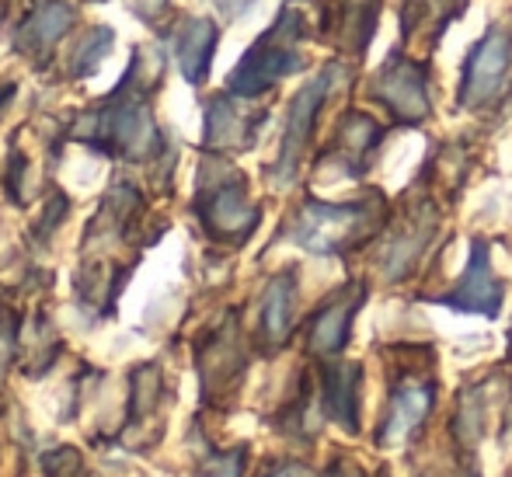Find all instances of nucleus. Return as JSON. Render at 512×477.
I'll return each instance as SVG.
<instances>
[{"instance_id":"nucleus-9","label":"nucleus","mask_w":512,"mask_h":477,"mask_svg":"<svg viewBox=\"0 0 512 477\" xmlns=\"http://www.w3.org/2000/svg\"><path fill=\"white\" fill-rule=\"evenodd\" d=\"M429 408H432V387H401L391 401V415H387L380 443L384 446L401 443L411 429H418L425 422Z\"/></svg>"},{"instance_id":"nucleus-1","label":"nucleus","mask_w":512,"mask_h":477,"mask_svg":"<svg viewBox=\"0 0 512 477\" xmlns=\"http://www.w3.org/2000/svg\"><path fill=\"white\" fill-rule=\"evenodd\" d=\"M509 56H512V42L502 28H488L485 39L474 46L471 60L464 67V101H485L499 91L502 77L509 70Z\"/></svg>"},{"instance_id":"nucleus-10","label":"nucleus","mask_w":512,"mask_h":477,"mask_svg":"<svg viewBox=\"0 0 512 477\" xmlns=\"http://www.w3.org/2000/svg\"><path fill=\"white\" fill-rule=\"evenodd\" d=\"M216 49V25L213 21H189L178 35V63H182V74L189 77L192 84H199L209 70V60H213Z\"/></svg>"},{"instance_id":"nucleus-14","label":"nucleus","mask_w":512,"mask_h":477,"mask_svg":"<svg viewBox=\"0 0 512 477\" xmlns=\"http://www.w3.org/2000/svg\"><path fill=\"white\" fill-rule=\"evenodd\" d=\"M108 42H112V32H108V28H91V32L84 35L81 49H77V56H74V74H88V70H95V63L105 60Z\"/></svg>"},{"instance_id":"nucleus-2","label":"nucleus","mask_w":512,"mask_h":477,"mask_svg":"<svg viewBox=\"0 0 512 477\" xmlns=\"http://www.w3.org/2000/svg\"><path fill=\"white\" fill-rule=\"evenodd\" d=\"M443 303L453 310H467V314H485V317L499 314L502 283L495 279L492 262H488V248L481 241L471 248V262H467V272H464V279H460V286L453 289L450 296H443Z\"/></svg>"},{"instance_id":"nucleus-11","label":"nucleus","mask_w":512,"mask_h":477,"mask_svg":"<svg viewBox=\"0 0 512 477\" xmlns=\"http://www.w3.org/2000/svg\"><path fill=\"white\" fill-rule=\"evenodd\" d=\"M209 220H213L216 234H248L255 227V209L244 202L241 185H223L209 202Z\"/></svg>"},{"instance_id":"nucleus-12","label":"nucleus","mask_w":512,"mask_h":477,"mask_svg":"<svg viewBox=\"0 0 512 477\" xmlns=\"http://www.w3.org/2000/svg\"><path fill=\"white\" fill-rule=\"evenodd\" d=\"M293 296H297V286H293V276H276L272 286L265 289V303H262V331L272 345H279L286 335H290V321H293Z\"/></svg>"},{"instance_id":"nucleus-7","label":"nucleus","mask_w":512,"mask_h":477,"mask_svg":"<svg viewBox=\"0 0 512 477\" xmlns=\"http://www.w3.org/2000/svg\"><path fill=\"white\" fill-rule=\"evenodd\" d=\"M359 303H363V293L335 296V300L314 317L310 349H314L317 356H335V352H342V345L349 342V324H352V314L359 310Z\"/></svg>"},{"instance_id":"nucleus-3","label":"nucleus","mask_w":512,"mask_h":477,"mask_svg":"<svg viewBox=\"0 0 512 477\" xmlns=\"http://www.w3.org/2000/svg\"><path fill=\"white\" fill-rule=\"evenodd\" d=\"M293 70H300V56L293 53L290 46H276L269 35V39L258 42L241 60V67L230 77V88H234L237 95H258V91L272 88L279 77L293 74Z\"/></svg>"},{"instance_id":"nucleus-5","label":"nucleus","mask_w":512,"mask_h":477,"mask_svg":"<svg viewBox=\"0 0 512 477\" xmlns=\"http://www.w3.org/2000/svg\"><path fill=\"white\" fill-rule=\"evenodd\" d=\"M324 91H328V77H317L310 81L297 98H293V108H290V119H286V140H283V154H279V168L283 171H293L297 168V157L304 150L307 136H310V126H314V115L324 101Z\"/></svg>"},{"instance_id":"nucleus-15","label":"nucleus","mask_w":512,"mask_h":477,"mask_svg":"<svg viewBox=\"0 0 512 477\" xmlns=\"http://www.w3.org/2000/svg\"><path fill=\"white\" fill-rule=\"evenodd\" d=\"M84 464H81V453L77 450H56L53 457H46V477H81Z\"/></svg>"},{"instance_id":"nucleus-4","label":"nucleus","mask_w":512,"mask_h":477,"mask_svg":"<svg viewBox=\"0 0 512 477\" xmlns=\"http://www.w3.org/2000/svg\"><path fill=\"white\" fill-rule=\"evenodd\" d=\"M363 206H307V213L297 223V241H304L314 251H335L349 234H356L363 220Z\"/></svg>"},{"instance_id":"nucleus-8","label":"nucleus","mask_w":512,"mask_h":477,"mask_svg":"<svg viewBox=\"0 0 512 477\" xmlns=\"http://www.w3.org/2000/svg\"><path fill=\"white\" fill-rule=\"evenodd\" d=\"M359 373L363 370L356 363L331 366L324 373V404H328L331 418L349 432L359 429Z\"/></svg>"},{"instance_id":"nucleus-6","label":"nucleus","mask_w":512,"mask_h":477,"mask_svg":"<svg viewBox=\"0 0 512 477\" xmlns=\"http://www.w3.org/2000/svg\"><path fill=\"white\" fill-rule=\"evenodd\" d=\"M377 95L398 112V119L418 122L429 112V95H425V81L415 67L398 63V74H380Z\"/></svg>"},{"instance_id":"nucleus-13","label":"nucleus","mask_w":512,"mask_h":477,"mask_svg":"<svg viewBox=\"0 0 512 477\" xmlns=\"http://www.w3.org/2000/svg\"><path fill=\"white\" fill-rule=\"evenodd\" d=\"M74 21V11L67 4H46L35 11V18L25 25V42L35 49H49Z\"/></svg>"}]
</instances>
